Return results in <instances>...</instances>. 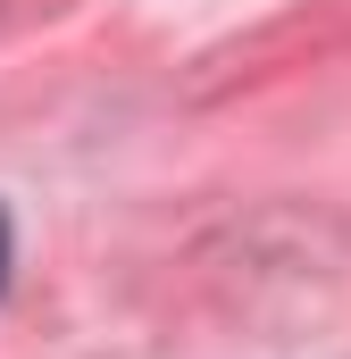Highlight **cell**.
Returning <instances> with one entry per match:
<instances>
[{"label":"cell","mask_w":351,"mask_h":359,"mask_svg":"<svg viewBox=\"0 0 351 359\" xmlns=\"http://www.w3.org/2000/svg\"><path fill=\"white\" fill-rule=\"evenodd\" d=\"M0 284H8V217H0Z\"/></svg>","instance_id":"6da1fadb"}]
</instances>
